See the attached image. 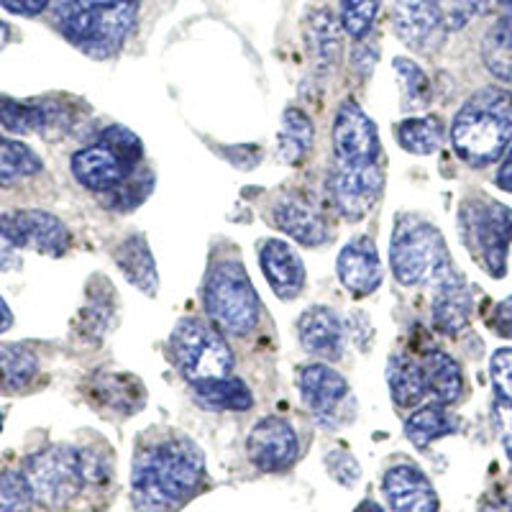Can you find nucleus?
I'll use <instances>...</instances> for the list:
<instances>
[{
    "instance_id": "7ed1b4c3",
    "label": "nucleus",
    "mask_w": 512,
    "mask_h": 512,
    "mask_svg": "<svg viewBox=\"0 0 512 512\" xmlns=\"http://www.w3.org/2000/svg\"><path fill=\"white\" fill-rule=\"evenodd\" d=\"M57 26L95 59H108L126 44L136 26V0H52Z\"/></svg>"
},
{
    "instance_id": "49530a36",
    "label": "nucleus",
    "mask_w": 512,
    "mask_h": 512,
    "mask_svg": "<svg viewBox=\"0 0 512 512\" xmlns=\"http://www.w3.org/2000/svg\"><path fill=\"white\" fill-rule=\"evenodd\" d=\"M495 185L500 187V190L512 192V144H510V149L505 152V157H502L500 169H497Z\"/></svg>"
},
{
    "instance_id": "ddd939ff",
    "label": "nucleus",
    "mask_w": 512,
    "mask_h": 512,
    "mask_svg": "<svg viewBox=\"0 0 512 512\" xmlns=\"http://www.w3.org/2000/svg\"><path fill=\"white\" fill-rule=\"evenodd\" d=\"M139 167L141 164L126 159L105 141L85 146L72 157V175L77 177V182L93 192H103V195L118 190L128 177L139 172Z\"/></svg>"
},
{
    "instance_id": "4468645a",
    "label": "nucleus",
    "mask_w": 512,
    "mask_h": 512,
    "mask_svg": "<svg viewBox=\"0 0 512 512\" xmlns=\"http://www.w3.org/2000/svg\"><path fill=\"white\" fill-rule=\"evenodd\" d=\"M300 395H303L305 408L318 420L331 425L333 420L341 418L351 402V387L344 374L328 364H308L300 369Z\"/></svg>"
},
{
    "instance_id": "b1692460",
    "label": "nucleus",
    "mask_w": 512,
    "mask_h": 512,
    "mask_svg": "<svg viewBox=\"0 0 512 512\" xmlns=\"http://www.w3.org/2000/svg\"><path fill=\"white\" fill-rule=\"evenodd\" d=\"M116 264L128 282L139 287L144 295H157L159 277L154 267V256L144 236H128L116 249Z\"/></svg>"
},
{
    "instance_id": "f03ea898",
    "label": "nucleus",
    "mask_w": 512,
    "mask_h": 512,
    "mask_svg": "<svg viewBox=\"0 0 512 512\" xmlns=\"http://www.w3.org/2000/svg\"><path fill=\"white\" fill-rule=\"evenodd\" d=\"M451 144L469 167H489L512 144V93L482 88L466 100L451 123Z\"/></svg>"
},
{
    "instance_id": "a19ab883",
    "label": "nucleus",
    "mask_w": 512,
    "mask_h": 512,
    "mask_svg": "<svg viewBox=\"0 0 512 512\" xmlns=\"http://www.w3.org/2000/svg\"><path fill=\"white\" fill-rule=\"evenodd\" d=\"M492 418H495V428L500 433L502 448H505L507 459L512 461V402L510 400H495V408H492Z\"/></svg>"
},
{
    "instance_id": "c756f323",
    "label": "nucleus",
    "mask_w": 512,
    "mask_h": 512,
    "mask_svg": "<svg viewBox=\"0 0 512 512\" xmlns=\"http://www.w3.org/2000/svg\"><path fill=\"white\" fill-rule=\"evenodd\" d=\"M195 400L208 410H231V413H244V410L254 408V395L246 387V382L236 377L218 379V382L198 384L192 387Z\"/></svg>"
},
{
    "instance_id": "9d476101",
    "label": "nucleus",
    "mask_w": 512,
    "mask_h": 512,
    "mask_svg": "<svg viewBox=\"0 0 512 512\" xmlns=\"http://www.w3.org/2000/svg\"><path fill=\"white\" fill-rule=\"evenodd\" d=\"M0 236L16 249H34L39 254L62 256L70 249V231L52 213L44 210H13L0 216Z\"/></svg>"
},
{
    "instance_id": "c85d7f7f",
    "label": "nucleus",
    "mask_w": 512,
    "mask_h": 512,
    "mask_svg": "<svg viewBox=\"0 0 512 512\" xmlns=\"http://www.w3.org/2000/svg\"><path fill=\"white\" fill-rule=\"evenodd\" d=\"M397 144L410 154L418 157H428L441 149L443 139H446V128L438 116H418V118H405L395 126Z\"/></svg>"
},
{
    "instance_id": "4be33fe9",
    "label": "nucleus",
    "mask_w": 512,
    "mask_h": 512,
    "mask_svg": "<svg viewBox=\"0 0 512 512\" xmlns=\"http://www.w3.org/2000/svg\"><path fill=\"white\" fill-rule=\"evenodd\" d=\"M472 308V290H469V285L464 282V277L433 290V326L441 333H446V336H459V333L469 326Z\"/></svg>"
},
{
    "instance_id": "4c0bfd02",
    "label": "nucleus",
    "mask_w": 512,
    "mask_h": 512,
    "mask_svg": "<svg viewBox=\"0 0 512 512\" xmlns=\"http://www.w3.org/2000/svg\"><path fill=\"white\" fill-rule=\"evenodd\" d=\"M431 3L438 8L448 31L464 29L479 13V0H431Z\"/></svg>"
},
{
    "instance_id": "2f4dec72",
    "label": "nucleus",
    "mask_w": 512,
    "mask_h": 512,
    "mask_svg": "<svg viewBox=\"0 0 512 512\" xmlns=\"http://www.w3.org/2000/svg\"><path fill=\"white\" fill-rule=\"evenodd\" d=\"M44 164L34 149L8 136H0V185H13L24 177L39 175Z\"/></svg>"
},
{
    "instance_id": "e433bc0d",
    "label": "nucleus",
    "mask_w": 512,
    "mask_h": 512,
    "mask_svg": "<svg viewBox=\"0 0 512 512\" xmlns=\"http://www.w3.org/2000/svg\"><path fill=\"white\" fill-rule=\"evenodd\" d=\"M152 182V172H149V169H139V172H134V175L128 177L118 190L108 192V203H111V208L118 210L136 208V205L152 192Z\"/></svg>"
},
{
    "instance_id": "de8ad7c7",
    "label": "nucleus",
    "mask_w": 512,
    "mask_h": 512,
    "mask_svg": "<svg viewBox=\"0 0 512 512\" xmlns=\"http://www.w3.org/2000/svg\"><path fill=\"white\" fill-rule=\"evenodd\" d=\"M482 512H512V502L507 497H495V500L484 502Z\"/></svg>"
},
{
    "instance_id": "412c9836",
    "label": "nucleus",
    "mask_w": 512,
    "mask_h": 512,
    "mask_svg": "<svg viewBox=\"0 0 512 512\" xmlns=\"http://www.w3.org/2000/svg\"><path fill=\"white\" fill-rule=\"evenodd\" d=\"M0 123L11 134H47L54 128L67 126V116L54 100H21L3 98L0 100Z\"/></svg>"
},
{
    "instance_id": "8fccbe9b",
    "label": "nucleus",
    "mask_w": 512,
    "mask_h": 512,
    "mask_svg": "<svg viewBox=\"0 0 512 512\" xmlns=\"http://www.w3.org/2000/svg\"><path fill=\"white\" fill-rule=\"evenodd\" d=\"M8 41H11V29H8V24L0 21V52L8 47Z\"/></svg>"
},
{
    "instance_id": "393cba45",
    "label": "nucleus",
    "mask_w": 512,
    "mask_h": 512,
    "mask_svg": "<svg viewBox=\"0 0 512 512\" xmlns=\"http://www.w3.org/2000/svg\"><path fill=\"white\" fill-rule=\"evenodd\" d=\"M428 390L441 405H454L464 397V372L454 359L443 351H428L423 356Z\"/></svg>"
},
{
    "instance_id": "20e7f679",
    "label": "nucleus",
    "mask_w": 512,
    "mask_h": 512,
    "mask_svg": "<svg viewBox=\"0 0 512 512\" xmlns=\"http://www.w3.org/2000/svg\"><path fill=\"white\" fill-rule=\"evenodd\" d=\"M390 264L402 287H436L459 280L441 231L425 218L402 213L397 216L390 241Z\"/></svg>"
},
{
    "instance_id": "cd10ccee",
    "label": "nucleus",
    "mask_w": 512,
    "mask_h": 512,
    "mask_svg": "<svg viewBox=\"0 0 512 512\" xmlns=\"http://www.w3.org/2000/svg\"><path fill=\"white\" fill-rule=\"evenodd\" d=\"M482 59L497 80L512 82V11H502L482 41Z\"/></svg>"
},
{
    "instance_id": "ea45409f",
    "label": "nucleus",
    "mask_w": 512,
    "mask_h": 512,
    "mask_svg": "<svg viewBox=\"0 0 512 512\" xmlns=\"http://www.w3.org/2000/svg\"><path fill=\"white\" fill-rule=\"evenodd\" d=\"M326 464L331 477L336 479V482L344 484V487H351L354 482H359L361 477L359 461H356L351 454H346V451H333V454H328Z\"/></svg>"
},
{
    "instance_id": "1a4fd4ad",
    "label": "nucleus",
    "mask_w": 512,
    "mask_h": 512,
    "mask_svg": "<svg viewBox=\"0 0 512 512\" xmlns=\"http://www.w3.org/2000/svg\"><path fill=\"white\" fill-rule=\"evenodd\" d=\"M384 187V175L379 162L354 164L338 162L328 175V195L346 221L356 223L369 216V210L379 200Z\"/></svg>"
},
{
    "instance_id": "f8f14e48",
    "label": "nucleus",
    "mask_w": 512,
    "mask_h": 512,
    "mask_svg": "<svg viewBox=\"0 0 512 512\" xmlns=\"http://www.w3.org/2000/svg\"><path fill=\"white\" fill-rule=\"evenodd\" d=\"M392 26L402 44L415 54H433L448 34L431 0H392Z\"/></svg>"
},
{
    "instance_id": "dca6fc26",
    "label": "nucleus",
    "mask_w": 512,
    "mask_h": 512,
    "mask_svg": "<svg viewBox=\"0 0 512 512\" xmlns=\"http://www.w3.org/2000/svg\"><path fill=\"white\" fill-rule=\"evenodd\" d=\"M336 272L341 285L349 290V295L367 297L382 285V262H379L377 246L369 236H356L344 249L338 251Z\"/></svg>"
},
{
    "instance_id": "aec40b11",
    "label": "nucleus",
    "mask_w": 512,
    "mask_h": 512,
    "mask_svg": "<svg viewBox=\"0 0 512 512\" xmlns=\"http://www.w3.org/2000/svg\"><path fill=\"white\" fill-rule=\"evenodd\" d=\"M272 221L280 231L303 246H323L331 239L328 223L308 203L292 195H285L272 205Z\"/></svg>"
},
{
    "instance_id": "6e6552de",
    "label": "nucleus",
    "mask_w": 512,
    "mask_h": 512,
    "mask_svg": "<svg viewBox=\"0 0 512 512\" xmlns=\"http://www.w3.org/2000/svg\"><path fill=\"white\" fill-rule=\"evenodd\" d=\"M24 474L39 505L49 510L67 507L88 484L85 451L72 446H49L26 459Z\"/></svg>"
},
{
    "instance_id": "6ab92c4d",
    "label": "nucleus",
    "mask_w": 512,
    "mask_h": 512,
    "mask_svg": "<svg viewBox=\"0 0 512 512\" xmlns=\"http://www.w3.org/2000/svg\"><path fill=\"white\" fill-rule=\"evenodd\" d=\"M259 264L269 287L280 300H295L305 287V264L282 239H267L259 246Z\"/></svg>"
},
{
    "instance_id": "2eb2a0df",
    "label": "nucleus",
    "mask_w": 512,
    "mask_h": 512,
    "mask_svg": "<svg viewBox=\"0 0 512 512\" xmlns=\"http://www.w3.org/2000/svg\"><path fill=\"white\" fill-rule=\"evenodd\" d=\"M246 451L256 469L282 472L297 459L295 428L282 418H262L246 438Z\"/></svg>"
},
{
    "instance_id": "bb28decb",
    "label": "nucleus",
    "mask_w": 512,
    "mask_h": 512,
    "mask_svg": "<svg viewBox=\"0 0 512 512\" xmlns=\"http://www.w3.org/2000/svg\"><path fill=\"white\" fill-rule=\"evenodd\" d=\"M456 431H459V423H456L454 415L448 413L446 405H441V402L423 405L405 423V436L418 448H428L433 441L451 436Z\"/></svg>"
},
{
    "instance_id": "79ce46f5",
    "label": "nucleus",
    "mask_w": 512,
    "mask_h": 512,
    "mask_svg": "<svg viewBox=\"0 0 512 512\" xmlns=\"http://www.w3.org/2000/svg\"><path fill=\"white\" fill-rule=\"evenodd\" d=\"M489 326H492V331H495L497 336L512 338V295L495 305L492 318H489Z\"/></svg>"
},
{
    "instance_id": "c03bdc74",
    "label": "nucleus",
    "mask_w": 512,
    "mask_h": 512,
    "mask_svg": "<svg viewBox=\"0 0 512 512\" xmlns=\"http://www.w3.org/2000/svg\"><path fill=\"white\" fill-rule=\"evenodd\" d=\"M0 6L16 16H39L52 6V0H0Z\"/></svg>"
},
{
    "instance_id": "423d86ee",
    "label": "nucleus",
    "mask_w": 512,
    "mask_h": 512,
    "mask_svg": "<svg viewBox=\"0 0 512 512\" xmlns=\"http://www.w3.org/2000/svg\"><path fill=\"white\" fill-rule=\"evenodd\" d=\"M203 305L213 326L228 336H246L259 320V295L239 259H221L210 267L203 285Z\"/></svg>"
},
{
    "instance_id": "0eeeda50",
    "label": "nucleus",
    "mask_w": 512,
    "mask_h": 512,
    "mask_svg": "<svg viewBox=\"0 0 512 512\" xmlns=\"http://www.w3.org/2000/svg\"><path fill=\"white\" fill-rule=\"evenodd\" d=\"M459 231L484 272L495 280L505 277L512 244V208L489 198L466 200L459 210Z\"/></svg>"
},
{
    "instance_id": "5701e85b",
    "label": "nucleus",
    "mask_w": 512,
    "mask_h": 512,
    "mask_svg": "<svg viewBox=\"0 0 512 512\" xmlns=\"http://www.w3.org/2000/svg\"><path fill=\"white\" fill-rule=\"evenodd\" d=\"M387 384H390L392 400L400 408H415L418 402L431 395L428 379H425L423 361H415L408 354H395L387 364Z\"/></svg>"
},
{
    "instance_id": "a18cd8bd",
    "label": "nucleus",
    "mask_w": 512,
    "mask_h": 512,
    "mask_svg": "<svg viewBox=\"0 0 512 512\" xmlns=\"http://www.w3.org/2000/svg\"><path fill=\"white\" fill-rule=\"evenodd\" d=\"M0 269L3 272H11V269H21V256H18V249L0 236Z\"/></svg>"
},
{
    "instance_id": "72a5a7b5",
    "label": "nucleus",
    "mask_w": 512,
    "mask_h": 512,
    "mask_svg": "<svg viewBox=\"0 0 512 512\" xmlns=\"http://www.w3.org/2000/svg\"><path fill=\"white\" fill-rule=\"evenodd\" d=\"M39 372V361L24 346H0V387L21 390Z\"/></svg>"
},
{
    "instance_id": "3c124183",
    "label": "nucleus",
    "mask_w": 512,
    "mask_h": 512,
    "mask_svg": "<svg viewBox=\"0 0 512 512\" xmlns=\"http://www.w3.org/2000/svg\"><path fill=\"white\" fill-rule=\"evenodd\" d=\"M356 512H384V510H382V507L377 505V502L367 500V502H361V505L356 507Z\"/></svg>"
},
{
    "instance_id": "f3484780",
    "label": "nucleus",
    "mask_w": 512,
    "mask_h": 512,
    "mask_svg": "<svg viewBox=\"0 0 512 512\" xmlns=\"http://www.w3.org/2000/svg\"><path fill=\"white\" fill-rule=\"evenodd\" d=\"M382 492L395 512H438V495L431 479L413 464H397L387 469Z\"/></svg>"
},
{
    "instance_id": "58836bf2",
    "label": "nucleus",
    "mask_w": 512,
    "mask_h": 512,
    "mask_svg": "<svg viewBox=\"0 0 512 512\" xmlns=\"http://www.w3.org/2000/svg\"><path fill=\"white\" fill-rule=\"evenodd\" d=\"M489 377L500 400L512 402V349H497L489 361Z\"/></svg>"
},
{
    "instance_id": "473e14b6",
    "label": "nucleus",
    "mask_w": 512,
    "mask_h": 512,
    "mask_svg": "<svg viewBox=\"0 0 512 512\" xmlns=\"http://www.w3.org/2000/svg\"><path fill=\"white\" fill-rule=\"evenodd\" d=\"M392 67H395V75L402 85V111H420L431 103V82H428L420 64H415L408 57H397Z\"/></svg>"
},
{
    "instance_id": "f704fd0d",
    "label": "nucleus",
    "mask_w": 512,
    "mask_h": 512,
    "mask_svg": "<svg viewBox=\"0 0 512 512\" xmlns=\"http://www.w3.org/2000/svg\"><path fill=\"white\" fill-rule=\"evenodd\" d=\"M382 0H341V26L351 39H367L379 16Z\"/></svg>"
},
{
    "instance_id": "37998d69",
    "label": "nucleus",
    "mask_w": 512,
    "mask_h": 512,
    "mask_svg": "<svg viewBox=\"0 0 512 512\" xmlns=\"http://www.w3.org/2000/svg\"><path fill=\"white\" fill-rule=\"evenodd\" d=\"M351 64L359 70L361 77H369L372 67L377 64V47H372L369 41L361 39V44L354 49V54H351Z\"/></svg>"
},
{
    "instance_id": "c9c22d12",
    "label": "nucleus",
    "mask_w": 512,
    "mask_h": 512,
    "mask_svg": "<svg viewBox=\"0 0 512 512\" xmlns=\"http://www.w3.org/2000/svg\"><path fill=\"white\" fill-rule=\"evenodd\" d=\"M34 502V489L24 472L18 469L0 472V512H31Z\"/></svg>"
},
{
    "instance_id": "a878e982",
    "label": "nucleus",
    "mask_w": 512,
    "mask_h": 512,
    "mask_svg": "<svg viewBox=\"0 0 512 512\" xmlns=\"http://www.w3.org/2000/svg\"><path fill=\"white\" fill-rule=\"evenodd\" d=\"M315 144V126L300 108H290L282 116L280 136H277V146H280V157L285 164H303L308 159L310 149Z\"/></svg>"
},
{
    "instance_id": "9b49d317",
    "label": "nucleus",
    "mask_w": 512,
    "mask_h": 512,
    "mask_svg": "<svg viewBox=\"0 0 512 512\" xmlns=\"http://www.w3.org/2000/svg\"><path fill=\"white\" fill-rule=\"evenodd\" d=\"M331 144L338 162H379V154H382L377 126L354 100H344L338 105Z\"/></svg>"
},
{
    "instance_id": "a211bd4d",
    "label": "nucleus",
    "mask_w": 512,
    "mask_h": 512,
    "mask_svg": "<svg viewBox=\"0 0 512 512\" xmlns=\"http://www.w3.org/2000/svg\"><path fill=\"white\" fill-rule=\"evenodd\" d=\"M297 336L310 356L338 361L346 349L344 323L326 305H313L297 320Z\"/></svg>"
},
{
    "instance_id": "39448f33",
    "label": "nucleus",
    "mask_w": 512,
    "mask_h": 512,
    "mask_svg": "<svg viewBox=\"0 0 512 512\" xmlns=\"http://www.w3.org/2000/svg\"><path fill=\"white\" fill-rule=\"evenodd\" d=\"M169 359L190 387L231 377L233 351L221 328L198 318H182L169 336Z\"/></svg>"
},
{
    "instance_id": "f257e3e1",
    "label": "nucleus",
    "mask_w": 512,
    "mask_h": 512,
    "mask_svg": "<svg viewBox=\"0 0 512 512\" xmlns=\"http://www.w3.org/2000/svg\"><path fill=\"white\" fill-rule=\"evenodd\" d=\"M205 482V456L185 436H167L139 448L131 497L139 512H175Z\"/></svg>"
},
{
    "instance_id": "7c9ffc66",
    "label": "nucleus",
    "mask_w": 512,
    "mask_h": 512,
    "mask_svg": "<svg viewBox=\"0 0 512 512\" xmlns=\"http://www.w3.org/2000/svg\"><path fill=\"white\" fill-rule=\"evenodd\" d=\"M341 21H336L331 11H315L308 24V47L310 57L318 67L336 64L341 52Z\"/></svg>"
},
{
    "instance_id": "09e8293b",
    "label": "nucleus",
    "mask_w": 512,
    "mask_h": 512,
    "mask_svg": "<svg viewBox=\"0 0 512 512\" xmlns=\"http://www.w3.org/2000/svg\"><path fill=\"white\" fill-rule=\"evenodd\" d=\"M11 326H13V313L11 308H8L6 300H3V295H0V333H6Z\"/></svg>"
}]
</instances>
